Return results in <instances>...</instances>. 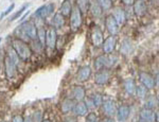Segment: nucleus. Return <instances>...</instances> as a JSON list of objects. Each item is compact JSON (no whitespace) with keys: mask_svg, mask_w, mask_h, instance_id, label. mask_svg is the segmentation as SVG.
<instances>
[{"mask_svg":"<svg viewBox=\"0 0 159 122\" xmlns=\"http://www.w3.org/2000/svg\"><path fill=\"white\" fill-rule=\"evenodd\" d=\"M4 69H6V75L7 79L14 78L17 72V65L7 55L4 57Z\"/></svg>","mask_w":159,"mask_h":122,"instance_id":"8","label":"nucleus"},{"mask_svg":"<svg viewBox=\"0 0 159 122\" xmlns=\"http://www.w3.org/2000/svg\"><path fill=\"white\" fill-rule=\"evenodd\" d=\"M91 42L94 47H101L104 42L103 32L99 27H94L91 33Z\"/></svg>","mask_w":159,"mask_h":122,"instance_id":"11","label":"nucleus"},{"mask_svg":"<svg viewBox=\"0 0 159 122\" xmlns=\"http://www.w3.org/2000/svg\"><path fill=\"white\" fill-rule=\"evenodd\" d=\"M0 40H1V38H0Z\"/></svg>","mask_w":159,"mask_h":122,"instance_id":"46","label":"nucleus"},{"mask_svg":"<svg viewBox=\"0 0 159 122\" xmlns=\"http://www.w3.org/2000/svg\"><path fill=\"white\" fill-rule=\"evenodd\" d=\"M104 122H115L114 120V118H110V117H107L106 119H105V121Z\"/></svg>","mask_w":159,"mask_h":122,"instance_id":"42","label":"nucleus"},{"mask_svg":"<svg viewBox=\"0 0 159 122\" xmlns=\"http://www.w3.org/2000/svg\"><path fill=\"white\" fill-rule=\"evenodd\" d=\"M72 97H73V100L76 101V102H81V101H84L86 98V91H85V88L81 85H78V86H74L72 91Z\"/></svg>","mask_w":159,"mask_h":122,"instance_id":"17","label":"nucleus"},{"mask_svg":"<svg viewBox=\"0 0 159 122\" xmlns=\"http://www.w3.org/2000/svg\"><path fill=\"white\" fill-rule=\"evenodd\" d=\"M31 117H32L33 122H42L43 120V115L42 111H35Z\"/></svg>","mask_w":159,"mask_h":122,"instance_id":"34","label":"nucleus"},{"mask_svg":"<svg viewBox=\"0 0 159 122\" xmlns=\"http://www.w3.org/2000/svg\"><path fill=\"white\" fill-rule=\"evenodd\" d=\"M7 56L11 58V60H12L13 62H14L16 65H18V64H19V57H18L17 53L15 52V50L13 49V48H10V49H9V53H7Z\"/></svg>","mask_w":159,"mask_h":122,"instance_id":"32","label":"nucleus"},{"mask_svg":"<svg viewBox=\"0 0 159 122\" xmlns=\"http://www.w3.org/2000/svg\"><path fill=\"white\" fill-rule=\"evenodd\" d=\"M76 6L81 10V12H86L89 7V0H76Z\"/></svg>","mask_w":159,"mask_h":122,"instance_id":"30","label":"nucleus"},{"mask_svg":"<svg viewBox=\"0 0 159 122\" xmlns=\"http://www.w3.org/2000/svg\"><path fill=\"white\" fill-rule=\"evenodd\" d=\"M140 119L143 120L144 122H157L158 118H157V113L153 111V109L150 108H145L143 107L140 111Z\"/></svg>","mask_w":159,"mask_h":122,"instance_id":"9","label":"nucleus"},{"mask_svg":"<svg viewBox=\"0 0 159 122\" xmlns=\"http://www.w3.org/2000/svg\"><path fill=\"white\" fill-rule=\"evenodd\" d=\"M98 2L101 6L102 10H105V11L111 9L112 7V0H98Z\"/></svg>","mask_w":159,"mask_h":122,"instance_id":"33","label":"nucleus"},{"mask_svg":"<svg viewBox=\"0 0 159 122\" xmlns=\"http://www.w3.org/2000/svg\"><path fill=\"white\" fill-rule=\"evenodd\" d=\"M133 50H134L133 43L129 38L123 39L121 43V47H120V53L123 55H129L133 52Z\"/></svg>","mask_w":159,"mask_h":122,"instance_id":"21","label":"nucleus"},{"mask_svg":"<svg viewBox=\"0 0 159 122\" xmlns=\"http://www.w3.org/2000/svg\"><path fill=\"white\" fill-rule=\"evenodd\" d=\"M158 104V99L157 97L155 96H150L147 98L145 100V103H144V107L145 108H150V109H153L157 106Z\"/></svg>","mask_w":159,"mask_h":122,"instance_id":"27","label":"nucleus"},{"mask_svg":"<svg viewBox=\"0 0 159 122\" xmlns=\"http://www.w3.org/2000/svg\"><path fill=\"white\" fill-rule=\"evenodd\" d=\"M53 10H54V4L48 3V4H46V6L39 7L36 13H35V16L39 17V18H42V19H45V18H47L49 15L53 13Z\"/></svg>","mask_w":159,"mask_h":122,"instance_id":"16","label":"nucleus"},{"mask_svg":"<svg viewBox=\"0 0 159 122\" xmlns=\"http://www.w3.org/2000/svg\"><path fill=\"white\" fill-rule=\"evenodd\" d=\"M87 120L86 122H98V117L94 113H89L87 114Z\"/></svg>","mask_w":159,"mask_h":122,"instance_id":"35","label":"nucleus"},{"mask_svg":"<svg viewBox=\"0 0 159 122\" xmlns=\"http://www.w3.org/2000/svg\"><path fill=\"white\" fill-rule=\"evenodd\" d=\"M138 122H144V121H143V120H141V119H140V120H139V121H138Z\"/></svg>","mask_w":159,"mask_h":122,"instance_id":"45","label":"nucleus"},{"mask_svg":"<svg viewBox=\"0 0 159 122\" xmlns=\"http://www.w3.org/2000/svg\"><path fill=\"white\" fill-rule=\"evenodd\" d=\"M42 122H51V121L49 120V119H45V120H43Z\"/></svg>","mask_w":159,"mask_h":122,"instance_id":"44","label":"nucleus"},{"mask_svg":"<svg viewBox=\"0 0 159 122\" xmlns=\"http://www.w3.org/2000/svg\"><path fill=\"white\" fill-rule=\"evenodd\" d=\"M111 16L114 17L115 20L117 21V24L119 25V27H121L124 25L125 20H126V15H125V11L122 9L121 7H116L112 9V14Z\"/></svg>","mask_w":159,"mask_h":122,"instance_id":"14","label":"nucleus"},{"mask_svg":"<svg viewBox=\"0 0 159 122\" xmlns=\"http://www.w3.org/2000/svg\"><path fill=\"white\" fill-rule=\"evenodd\" d=\"M140 82L143 86L148 88V89H153L156 86V81L153 78L152 75H150L148 72H144V71H141L139 73Z\"/></svg>","mask_w":159,"mask_h":122,"instance_id":"6","label":"nucleus"},{"mask_svg":"<svg viewBox=\"0 0 159 122\" xmlns=\"http://www.w3.org/2000/svg\"><path fill=\"white\" fill-rule=\"evenodd\" d=\"M91 99H92V102L94 104V107H100L102 105V103H103V97H102V95H100V93H94Z\"/></svg>","mask_w":159,"mask_h":122,"instance_id":"31","label":"nucleus"},{"mask_svg":"<svg viewBox=\"0 0 159 122\" xmlns=\"http://www.w3.org/2000/svg\"><path fill=\"white\" fill-rule=\"evenodd\" d=\"M12 122H24V117L21 115H15L13 117Z\"/></svg>","mask_w":159,"mask_h":122,"instance_id":"38","label":"nucleus"},{"mask_svg":"<svg viewBox=\"0 0 159 122\" xmlns=\"http://www.w3.org/2000/svg\"><path fill=\"white\" fill-rule=\"evenodd\" d=\"M64 25H65V17L61 13H56L54 16H53V19H52V27L56 30V29L63 28Z\"/></svg>","mask_w":159,"mask_h":122,"instance_id":"26","label":"nucleus"},{"mask_svg":"<svg viewBox=\"0 0 159 122\" xmlns=\"http://www.w3.org/2000/svg\"><path fill=\"white\" fill-rule=\"evenodd\" d=\"M15 34L17 35V38L25 40H35L37 39V29L35 27L34 22L25 21L17 28Z\"/></svg>","mask_w":159,"mask_h":122,"instance_id":"1","label":"nucleus"},{"mask_svg":"<svg viewBox=\"0 0 159 122\" xmlns=\"http://www.w3.org/2000/svg\"><path fill=\"white\" fill-rule=\"evenodd\" d=\"M110 79V72L108 69H102L99 70L96 73V77H94V83L98 84V85H105V84L108 83Z\"/></svg>","mask_w":159,"mask_h":122,"instance_id":"13","label":"nucleus"},{"mask_svg":"<svg viewBox=\"0 0 159 122\" xmlns=\"http://www.w3.org/2000/svg\"><path fill=\"white\" fill-rule=\"evenodd\" d=\"M24 122H33L32 121V117H31V116L25 117V118H24Z\"/></svg>","mask_w":159,"mask_h":122,"instance_id":"41","label":"nucleus"},{"mask_svg":"<svg viewBox=\"0 0 159 122\" xmlns=\"http://www.w3.org/2000/svg\"><path fill=\"white\" fill-rule=\"evenodd\" d=\"M105 27H106L107 31L109 32L110 35H116L119 32V25L117 24V21L115 20L114 17L111 15H108L105 19Z\"/></svg>","mask_w":159,"mask_h":122,"instance_id":"12","label":"nucleus"},{"mask_svg":"<svg viewBox=\"0 0 159 122\" xmlns=\"http://www.w3.org/2000/svg\"><path fill=\"white\" fill-rule=\"evenodd\" d=\"M37 40L39 44L45 47L46 45V29L43 27H39L37 29Z\"/></svg>","mask_w":159,"mask_h":122,"instance_id":"29","label":"nucleus"},{"mask_svg":"<svg viewBox=\"0 0 159 122\" xmlns=\"http://www.w3.org/2000/svg\"><path fill=\"white\" fill-rule=\"evenodd\" d=\"M102 109H103V113L106 115L107 117H110V118H114L117 114V106L116 103L111 100H106L103 101L102 103Z\"/></svg>","mask_w":159,"mask_h":122,"instance_id":"7","label":"nucleus"},{"mask_svg":"<svg viewBox=\"0 0 159 122\" xmlns=\"http://www.w3.org/2000/svg\"><path fill=\"white\" fill-rule=\"evenodd\" d=\"M116 45H117V38L115 35H110V36L107 37L103 42V44H102L103 51L105 54H111L114 52L115 48H116Z\"/></svg>","mask_w":159,"mask_h":122,"instance_id":"10","label":"nucleus"},{"mask_svg":"<svg viewBox=\"0 0 159 122\" xmlns=\"http://www.w3.org/2000/svg\"><path fill=\"white\" fill-rule=\"evenodd\" d=\"M136 83L133 79H125L123 81V87H124V90L127 95L129 96H135V93H136Z\"/></svg>","mask_w":159,"mask_h":122,"instance_id":"20","label":"nucleus"},{"mask_svg":"<svg viewBox=\"0 0 159 122\" xmlns=\"http://www.w3.org/2000/svg\"><path fill=\"white\" fill-rule=\"evenodd\" d=\"M86 104V106H87V108H94V104L93 102H92V99L91 98H87L86 99V102H84Z\"/></svg>","mask_w":159,"mask_h":122,"instance_id":"37","label":"nucleus"},{"mask_svg":"<svg viewBox=\"0 0 159 122\" xmlns=\"http://www.w3.org/2000/svg\"><path fill=\"white\" fill-rule=\"evenodd\" d=\"M13 9H14V4H12L11 7H7V11L4 12V13L1 15V18H2V17H4V16H7V15L9 14V13H11V12L13 11Z\"/></svg>","mask_w":159,"mask_h":122,"instance_id":"39","label":"nucleus"},{"mask_svg":"<svg viewBox=\"0 0 159 122\" xmlns=\"http://www.w3.org/2000/svg\"><path fill=\"white\" fill-rule=\"evenodd\" d=\"M25 9H27V7H22V9H20L16 14H14V16H12V18L10 19V20H15V19H17V18H18V17L20 16V15H21L22 13H24V11H25Z\"/></svg>","mask_w":159,"mask_h":122,"instance_id":"36","label":"nucleus"},{"mask_svg":"<svg viewBox=\"0 0 159 122\" xmlns=\"http://www.w3.org/2000/svg\"><path fill=\"white\" fill-rule=\"evenodd\" d=\"M75 105V102H74L73 99H65V100L61 101V111L63 114H68L70 111H73V107Z\"/></svg>","mask_w":159,"mask_h":122,"instance_id":"22","label":"nucleus"},{"mask_svg":"<svg viewBox=\"0 0 159 122\" xmlns=\"http://www.w3.org/2000/svg\"><path fill=\"white\" fill-rule=\"evenodd\" d=\"M73 113L75 114L76 116H80V117H85L87 114H88V108H87L86 104L81 101V102H78L75 103L73 107Z\"/></svg>","mask_w":159,"mask_h":122,"instance_id":"23","label":"nucleus"},{"mask_svg":"<svg viewBox=\"0 0 159 122\" xmlns=\"http://www.w3.org/2000/svg\"><path fill=\"white\" fill-rule=\"evenodd\" d=\"M12 48L15 50V52L17 53L18 57L22 61H28L32 56V50H31L30 46L25 42L18 38L13 39L12 42Z\"/></svg>","mask_w":159,"mask_h":122,"instance_id":"2","label":"nucleus"},{"mask_svg":"<svg viewBox=\"0 0 159 122\" xmlns=\"http://www.w3.org/2000/svg\"><path fill=\"white\" fill-rule=\"evenodd\" d=\"M133 7H134V12L137 16H144L147 14L148 7L145 4L144 0H135L134 3H133Z\"/></svg>","mask_w":159,"mask_h":122,"instance_id":"15","label":"nucleus"},{"mask_svg":"<svg viewBox=\"0 0 159 122\" xmlns=\"http://www.w3.org/2000/svg\"><path fill=\"white\" fill-rule=\"evenodd\" d=\"M91 75V68L89 66H83L81 67L76 73V80L79 82H86Z\"/></svg>","mask_w":159,"mask_h":122,"instance_id":"18","label":"nucleus"},{"mask_svg":"<svg viewBox=\"0 0 159 122\" xmlns=\"http://www.w3.org/2000/svg\"><path fill=\"white\" fill-rule=\"evenodd\" d=\"M65 122H76V120H75V118H68V119H66Z\"/></svg>","mask_w":159,"mask_h":122,"instance_id":"43","label":"nucleus"},{"mask_svg":"<svg viewBox=\"0 0 159 122\" xmlns=\"http://www.w3.org/2000/svg\"><path fill=\"white\" fill-rule=\"evenodd\" d=\"M130 115V107L127 105H121L119 108H117V114L116 116L118 117L119 122H124L129 119Z\"/></svg>","mask_w":159,"mask_h":122,"instance_id":"19","label":"nucleus"},{"mask_svg":"<svg viewBox=\"0 0 159 122\" xmlns=\"http://www.w3.org/2000/svg\"><path fill=\"white\" fill-rule=\"evenodd\" d=\"M56 40H57V33L56 30L53 27L49 28L46 30V45L47 48L49 49H54L56 45Z\"/></svg>","mask_w":159,"mask_h":122,"instance_id":"5","label":"nucleus"},{"mask_svg":"<svg viewBox=\"0 0 159 122\" xmlns=\"http://www.w3.org/2000/svg\"><path fill=\"white\" fill-rule=\"evenodd\" d=\"M148 88L141 84V85L136 86L135 95L137 96L138 98H140V99H144V98H147V96H148Z\"/></svg>","mask_w":159,"mask_h":122,"instance_id":"28","label":"nucleus"},{"mask_svg":"<svg viewBox=\"0 0 159 122\" xmlns=\"http://www.w3.org/2000/svg\"><path fill=\"white\" fill-rule=\"evenodd\" d=\"M82 24H83V15H82L81 10L79 9V7L73 6L72 7V11L70 13V27L71 30L73 32L78 31L81 28Z\"/></svg>","mask_w":159,"mask_h":122,"instance_id":"4","label":"nucleus"},{"mask_svg":"<svg viewBox=\"0 0 159 122\" xmlns=\"http://www.w3.org/2000/svg\"><path fill=\"white\" fill-rule=\"evenodd\" d=\"M72 11V3H71V0H64V2L61 3L60 13L63 15L64 17L69 16Z\"/></svg>","mask_w":159,"mask_h":122,"instance_id":"25","label":"nucleus"},{"mask_svg":"<svg viewBox=\"0 0 159 122\" xmlns=\"http://www.w3.org/2000/svg\"><path fill=\"white\" fill-rule=\"evenodd\" d=\"M89 9H90L91 14L94 17H100L102 15V7L99 4L98 0H89Z\"/></svg>","mask_w":159,"mask_h":122,"instance_id":"24","label":"nucleus"},{"mask_svg":"<svg viewBox=\"0 0 159 122\" xmlns=\"http://www.w3.org/2000/svg\"><path fill=\"white\" fill-rule=\"evenodd\" d=\"M135 0H122V2L124 4H126V6H132L133 3H134Z\"/></svg>","mask_w":159,"mask_h":122,"instance_id":"40","label":"nucleus"},{"mask_svg":"<svg viewBox=\"0 0 159 122\" xmlns=\"http://www.w3.org/2000/svg\"><path fill=\"white\" fill-rule=\"evenodd\" d=\"M117 57L111 56L110 54H105V55H100L99 57L96 58L94 61V67L97 70H102V69H107L114 66L116 63Z\"/></svg>","mask_w":159,"mask_h":122,"instance_id":"3","label":"nucleus"}]
</instances>
